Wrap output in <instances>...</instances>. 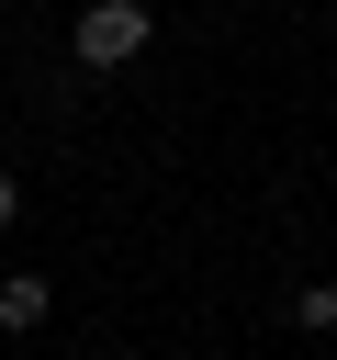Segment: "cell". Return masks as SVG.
<instances>
[{"label": "cell", "instance_id": "cell-1", "mask_svg": "<svg viewBox=\"0 0 337 360\" xmlns=\"http://www.w3.org/2000/svg\"><path fill=\"white\" fill-rule=\"evenodd\" d=\"M146 34H157V11H146V0H90L67 45H79V68H135V56H146Z\"/></svg>", "mask_w": 337, "mask_h": 360}, {"label": "cell", "instance_id": "cell-2", "mask_svg": "<svg viewBox=\"0 0 337 360\" xmlns=\"http://www.w3.org/2000/svg\"><path fill=\"white\" fill-rule=\"evenodd\" d=\"M45 304H56L45 270H11V281H0V326H45Z\"/></svg>", "mask_w": 337, "mask_h": 360}, {"label": "cell", "instance_id": "cell-3", "mask_svg": "<svg viewBox=\"0 0 337 360\" xmlns=\"http://www.w3.org/2000/svg\"><path fill=\"white\" fill-rule=\"evenodd\" d=\"M292 315H303V326L326 338V326H337V281H303V292H292Z\"/></svg>", "mask_w": 337, "mask_h": 360}, {"label": "cell", "instance_id": "cell-4", "mask_svg": "<svg viewBox=\"0 0 337 360\" xmlns=\"http://www.w3.org/2000/svg\"><path fill=\"white\" fill-rule=\"evenodd\" d=\"M11 214H22V169L0 158V225H11Z\"/></svg>", "mask_w": 337, "mask_h": 360}]
</instances>
